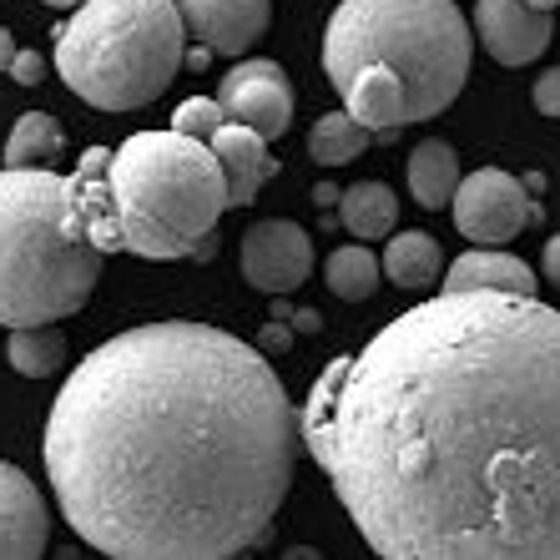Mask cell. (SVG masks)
<instances>
[{"label":"cell","instance_id":"1","mask_svg":"<svg viewBox=\"0 0 560 560\" xmlns=\"http://www.w3.org/2000/svg\"><path fill=\"white\" fill-rule=\"evenodd\" d=\"M384 560H560V308L444 288L339 353L299 409Z\"/></svg>","mask_w":560,"mask_h":560},{"label":"cell","instance_id":"2","mask_svg":"<svg viewBox=\"0 0 560 560\" xmlns=\"http://www.w3.org/2000/svg\"><path fill=\"white\" fill-rule=\"evenodd\" d=\"M303 419L253 343L212 324H142L96 343L46 419L66 525L121 560H228L288 500Z\"/></svg>","mask_w":560,"mask_h":560},{"label":"cell","instance_id":"3","mask_svg":"<svg viewBox=\"0 0 560 560\" xmlns=\"http://www.w3.org/2000/svg\"><path fill=\"white\" fill-rule=\"evenodd\" d=\"M102 258L71 177L0 167V324H61L86 308Z\"/></svg>","mask_w":560,"mask_h":560},{"label":"cell","instance_id":"4","mask_svg":"<svg viewBox=\"0 0 560 560\" xmlns=\"http://www.w3.org/2000/svg\"><path fill=\"white\" fill-rule=\"evenodd\" d=\"M469 26L455 0H339L324 31V71L334 86L389 66L405 81L409 121H430L469 81Z\"/></svg>","mask_w":560,"mask_h":560},{"label":"cell","instance_id":"5","mask_svg":"<svg viewBox=\"0 0 560 560\" xmlns=\"http://www.w3.org/2000/svg\"><path fill=\"white\" fill-rule=\"evenodd\" d=\"M121 248L152 262L192 258L228 212V177L212 142L177 127L137 131L112 152Z\"/></svg>","mask_w":560,"mask_h":560},{"label":"cell","instance_id":"6","mask_svg":"<svg viewBox=\"0 0 560 560\" xmlns=\"http://www.w3.org/2000/svg\"><path fill=\"white\" fill-rule=\"evenodd\" d=\"M177 0H81L56 31V77L96 112L152 106L183 71Z\"/></svg>","mask_w":560,"mask_h":560},{"label":"cell","instance_id":"7","mask_svg":"<svg viewBox=\"0 0 560 560\" xmlns=\"http://www.w3.org/2000/svg\"><path fill=\"white\" fill-rule=\"evenodd\" d=\"M450 212H455L459 237L490 243V248L521 237L540 218V208L530 202V187L500 167H480V172H469V177H459V192L450 202Z\"/></svg>","mask_w":560,"mask_h":560},{"label":"cell","instance_id":"8","mask_svg":"<svg viewBox=\"0 0 560 560\" xmlns=\"http://www.w3.org/2000/svg\"><path fill=\"white\" fill-rule=\"evenodd\" d=\"M313 273V237L288 218H262L243 233V278L248 288L283 299L293 288H303Z\"/></svg>","mask_w":560,"mask_h":560},{"label":"cell","instance_id":"9","mask_svg":"<svg viewBox=\"0 0 560 560\" xmlns=\"http://www.w3.org/2000/svg\"><path fill=\"white\" fill-rule=\"evenodd\" d=\"M218 102L228 106V117L248 121L253 131H262L268 142H278L293 121V86H288V71L278 61H262L248 56L237 61L218 86Z\"/></svg>","mask_w":560,"mask_h":560},{"label":"cell","instance_id":"10","mask_svg":"<svg viewBox=\"0 0 560 560\" xmlns=\"http://www.w3.org/2000/svg\"><path fill=\"white\" fill-rule=\"evenodd\" d=\"M475 31L500 66H530L550 46V11L530 0H475Z\"/></svg>","mask_w":560,"mask_h":560},{"label":"cell","instance_id":"11","mask_svg":"<svg viewBox=\"0 0 560 560\" xmlns=\"http://www.w3.org/2000/svg\"><path fill=\"white\" fill-rule=\"evenodd\" d=\"M187 31L218 56H243L273 21L268 0H177Z\"/></svg>","mask_w":560,"mask_h":560},{"label":"cell","instance_id":"12","mask_svg":"<svg viewBox=\"0 0 560 560\" xmlns=\"http://www.w3.org/2000/svg\"><path fill=\"white\" fill-rule=\"evenodd\" d=\"M51 540V510L26 469L0 459V560H31Z\"/></svg>","mask_w":560,"mask_h":560},{"label":"cell","instance_id":"13","mask_svg":"<svg viewBox=\"0 0 560 560\" xmlns=\"http://www.w3.org/2000/svg\"><path fill=\"white\" fill-rule=\"evenodd\" d=\"M208 142L222 162V177H228V208H248L253 197H258V187L268 177H278V162L268 156V137L253 131L248 121L228 117Z\"/></svg>","mask_w":560,"mask_h":560},{"label":"cell","instance_id":"14","mask_svg":"<svg viewBox=\"0 0 560 560\" xmlns=\"http://www.w3.org/2000/svg\"><path fill=\"white\" fill-rule=\"evenodd\" d=\"M339 96H343V112L364 121L378 142H394V137L409 127L405 81L394 77L389 66H364V71H353V77L339 86Z\"/></svg>","mask_w":560,"mask_h":560},{"label":"cell","instance_id":"15","mask_svg":"<svg viewBox=\"0 0 560 560\" xmlns=\"http://www.w3.org/2000/svg\"><path fill=\"white\" fill-rule=\"evenodd\" d=\"M459 192V156L450 142L430 137L409 152V197H415L424 212H440L450 208Z\"/></svg>","mask_w":560,"mask_h":560},{"label":"cell","instance_id":"16","mask_svg":"<svg viewBox=\"0 0 560 560\" xmlns=\"http://www.w3.org/2000/svg\"><path fill=\"white\" fill-rule=\"evenodd\" d=\"M444 288H505V293H535V273L515 253H500L490 243H475V253L450 262Z\"/></svg>","mask_w":560,"mask_h":560},{"label":"cell","instance_id":"17","mask_svg":"<svg viewBox=\"0 0 560 560\" xmlns=\"http://www.w3.org/2000/svg\"><path fill=\"white\" fill-rule=\"evenodd\" d=\"M394 218H399V197H394L384 183H353L339 192V222L359 237V243L389 237Z\"/></svg>","mask_w":560,"mask_h":560},{"label":"cell","instance_id":"18","mask_svg":"<svg viewBox=\"0 0 560 560\" xmlns=\"http://www.w3.org/2000/svg\"><path fill=\"white\" fill-rule=\"evenodd\" d=\"M384 273L394 278L399 288H430L440 278V262H444V248L434 243L430 233H389V248H384Z\"/></svg>","mask_w":560,"mask_h":560},{"label":"cell","instance_id":"19","mask_svg":"<svg viewBox=\"0 0 560 560\" xmlns=\"http://www.w3.org/2000/svg\"><path fill=\"white\" fill-rule=\"evenodd\" d=\"M5 359H11L15 374L51 378L56 369H66V334L56 324H21V328H11Z\"/></svg>","mask_w":560,"mask_h":560},{"label":"cell","instance_id":"20","mask_svg":"<svg viewBox=\"0 0 560 560\" xmlns=\"http://www.w3.org/2000/svg\"><path fill=\"white\" fill-rule=\"evenodd\" d=\"M369 142H374V131H369L359 117H349V112H328V117H318L313 131H308V156L318 162V167H343V162H353Z\"/></svg>","mask_w":560,"mask_h":560},{"label":"cell","instance_id":"21","mask_svg":"<svg viewBox=\"0 0 560 560\" xmlns=\"http://www.w3.org/2000/svg\"><path fill=\"white\" fill-rule=\"evenodd\" d=\"M324 278H328V288L339 293L343 303H369L378 293V278H384V262L374 258L369 248H359V237H353L349 248H339V253H328V262H324Z\"/></svg>","mask_w":560,"mask_h":560},{"label":"cell","instance_id":"22","mask_svg":"<svg viewBox=\"0 0 560 560\" xmlns=\"http://www.w3.org/2000/svg\"><path fill=\"white\" fill-rule=\"evenodd\" d=\"M66 137L61 121L51 112H26V117L11 127V142H5V167H46L51 156H61Z\"/></svg>","mask_w":560,"mask_h":560},{"label":"cell","instance_id":"23","mask_svg":"<svg viewBox=\"0 0 560 560\" xmlns=\"http://www.w3.org/2000/svg\"><path fill=\"white\" fill-rule=\"evenodd\" d=\"M222 121H228V106H222L218 96H192V102H183L172 112V127L187 131V137H202V142H208Z\"/></svg>","mask_w":560,"mask_h":560},{"label":"cell","instance_id":"24","mask_svg":"<svg viewBox=\"0 0 560 560\" xmlns=\"http://www.w3.org/2000/svg\"><path fill=\"white\" fill-rule=\"evenodd\" d=\"M530 96H535V112H546V117H560V66L540 71V81L530 86Z\"/></svg>","mask_w":560,"mask_h":560},{"label":"cell","instance_id":"25","mask_svg":"<svg viewBox=\"0 0 560 560\" xmlns=\"http://www.w3.org/2000/svg\"><path fill=\"white\" fill-rule=\"evenodd\" d=\"M11 77H15V86H40V77H46V61H40L36 51H15Z\"/></svg>","mask_w":560,"mask_h":560},{"label":"cell","instance_id":"26","mask_svg":"<svg viewBox=\"0 0 560 560\" xmlns=\"http://www.w3.org/2000/svg\"><path fill=\"white\" fill-rule=\"evenodd\" d=\"M288 343H293V334L283 328V318H273V324L262 328V349H278V353H283Z\"/></svg>","mask_w":560,"mask_h":560},{"label":"cell","instance_id":"27","mask_svg":"<svg viewBox=\"0 0 560 560\" xmlns=\"http://www.w3.org/2000/svg\"><path fill=\"white\" fill-rule=\"evenodd\" d=\"M546 278H550V288H560V233L546 243Z\"/></svg>","mask_w":560,"mask_h":560},{"label":"cell","instance_id":"28","mask_svg":"<svg viewBox=\"0 0 560 560\" xmlns=\"http://www.w3.org/2000/svg\"><path fill=\"white\" fill-rule=\"evenodd\" d=\"M15 51H21V46H15V40H11V31L0 26V71H11V61H15Z\"/></svg>","mask_w":560,"mask_h":560},{"label":"cell","instance_id":"29","mask_svg":"<svg viewBox=\"0 0 560 560\" xmlns=\"http://www.w3.org/2000/svg\"><path fill=\"white\" fill-rule=\"evenodd\" d=\"M208 61H212V46H202V51H197V46H192V51L183 56V66H192V71H202V66H208Z\"/></svg>","mask_w":560,"mask_h":560},{"label":"cell","instance_id":"30","mask_svg":"<svg viewBox=\"0 0 560 560\" xmlns=\"http://www.w3.org/2000/svg\"><path fill=\"white\" fill-rule=\"evenodd\" d=\"M530 5H540V11H550V5H560V0H530Z\"/></svg>","mask_w":560,"mask_h":560},{"label":"cell","instance_id":"31","mask_svg":"<svg viewBox=\"0 0 560 560\" xmlns=\"http://www.w3.org/2000/svg\"><path fill=\"white\" fill-rule=\"evenodd\" d=\"M46 5H81V0H46Z\"/></svg>","mask_w":560,"mask_h":560}]
</instances>
